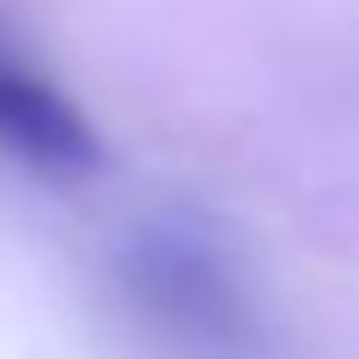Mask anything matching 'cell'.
I'll use <instances>...</instances> for the list:
<instances>
[{"label": "cell", "mask_w": 359, "mask_h": 359, "mask_svg": "<svg viewBox=\"0 0 359 359\" xmlns=\"http://www.w3.org/2000/svg\"><path fill=\"white\" fill-rule=\"evenodd\" d=\"M0 144L48 174H90L102 168V144L90 120L66 102L48 78L0 60Z\"/></svg>", "instance_id": "cell-2"}, {"label": "cell", "mask_w": 359, "mask_h": 359, "mask_svg": "<svg viewBox=\"0 0 359 359\" xmlns=\"http://www.w3.org/2000/svg\"><path fill=\"white\" fill-rule=\"evenodd\" d=\"M126 287L168 330L222 335L233 323V294L222 282L216 257H204L192 240H174V233H156L126 257Z\"/></svg>", "instance_id": "cell-1"}]
</instances>
